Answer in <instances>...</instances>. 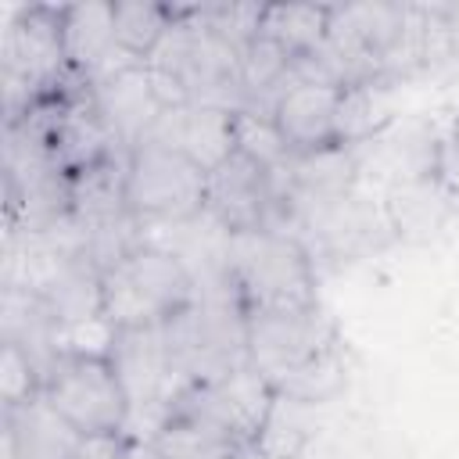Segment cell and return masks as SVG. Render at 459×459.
I'll list each match as a JSON object with an SVG mask.
<instances>
[{
	"instance_id": "cell-1",
	"label": "cell",
	"mask_w": 459,
	"mask_h": 459,
	"mask_svg": "<svg viewBox=\"0 0 459 459\" xmlns=\"http://www.w3.org/2000/svg\"><path fill=\"white\" fill-rule=\"evenodd\" d=\"M226 273L247 312L316 305V262L305 244L283 230L230 233Z\"/></svg>"
},
{
	"instance_id": "cell-2",
	"label": "cell",
	"mask_w": 459,
	"mask_h": 459,
	"mask_svg": "<svg viewBox=\"0 0 459 459\" xmlns=\"http://www.w3.org/2000/svg\"><path fill=\"white\" fill-rule=\"evenodd\" d=\"M165 341L183 387L219 380L247 366V308L237 290L197 294L165 323Z\"/></svg>"
},
{
	"instance_id": "cell-3",
	"label": "cell",
	"mask_w": 459,
	"mask_h": 459,
	"mask_svg": "<svg viewBox=\"0 0 459 459\" xmlns=\"http://www.w3.org/2000/svg\"><path fill=\"white\" fill-rule=\"evenodd\" d=\"M100 290H104V316L118 330L169 323L197 298L190 269L172 251L151 240H143L133 255L111 265L100 276Z\"/></svg>"
},
{
	"instance_id": "cell-4",
	"label": "cell",
	"mask_w": 459,
	"mask_h": 459,
	"mask_svg": "<svg viewBox=\"0 0 459 459\" xmlns=\"http://www.w3.org/2000/svg\"><path fill=\"white\" fill-rule=\"evenodd\" d=\"M208 172L197 169L186 154L140 143L129 154L126 169V208L143 226L186 222L204 212Z\"/></svg>"
},
{
	"instance_id": "cell-5",
	"label": "cell",
	"mask_w": 459,
	"mask_h": 459,
	"mask_svg": "<svg viewBox=\"0 0 459 459\" xmlns=\"http://www.w3.org/2000/svg\"><path fill=\"white\" fill-rule=\"evenodd\" d=\"M333 341H341L337 323L319 301L301 308L247 312V366L258 369L273 384V391Z\"/></svg>"
},
{
	"instance_id": "cell-6",
	"label": "cell",
	"mask_w": 459,
	"mask_h": 459,
	"mask_svg": "<svg viewBox=\"0 0 459 459\" xmlns=\"http://www.w3.org/2000/svg\"><path fill=\"white\" fill-rule=\"evenodd\" d=\"M47 402L82 434H126L129 394L111 366V359L65 355L43 384Z\"/></svg>"
},
{
	"instance_id": "cell-7",
	"label": "cell",
	"mask_w": 459,
	"mask_h": 459,
	"mask_svg": "<svg viewBox=\"0 0 459 459\" xmlns=\"http://www.w3.org/2000/svg\"><path fill=\"white\" fill-rule=\"evenodd\" d=\"M273 384L251 369V366H240L219 380H204V384H186L176 402L169 405V412H190V416H201L222 430H230L237 441L251 445L262 430V420L269 412V402H273Z\"/></svg>"
},
{
	"instance_id": "cell-8",
	"label": "cell",
	"mask_w": 459,
	"mask_h": 459,
	"mask_svg": "<svg viewBox=\"0 0 459 459\" xmlns=\"http://www.w3.org/2000/svg\"><path fill=\"white\" fill-rule=\"evenodd\" d=\"M204 212L230 233L244 230H280V208L269 172L247 154L233 151L219 169L208 172Z\"/></svg>"
},
{
	"instance_id": "cell-9",
	"label": "cell",
	"mask_w": 459,
	"mask_h": 459,
	"mask_svg": "<svg viewBox=\"0 0 459 459\" xmlns=\"http://www.w3.org/2000/svg\"><path fill=\"white\" fill-rule=\"evenodd\" d=\"M387 230H394L387 212L373 208V201H366L355 190V194L341 197L337 204H330V208L316 212L312 219H305L294 230V237L305 244V251H308V258L316 265L319 262L341 265V262H351V258L380 247Z\"/></svg>"
},
{
	"instance_id": "cell-10",
	"label": "cell",
	"mask_w": 459,
	"mask_h": 459,
	"mask_svg": "<svg viewBox=\"0 0 459 459\" xmlns=\"http://www.w3.org/2000/svg\"><path fill=\"white\" fill-rule=\"evenodd\" d=\"M61 39H65V57L68 68L86 79L93 90L97 82L133 68L147 65L126 54L115 39V4L104 0H82V4H61Z\"/></svg>"
},
{
	"instance_id": "cell-11",
	"label": "cell",
	"mask_w": 459,
	"mask_h": 459,
	"mask_svg": "<svg viewBox=\"0 0 459 459\" xmlns=\"http://www.w3.org/2000/svg\"><path fill=\"white\" fill-rule=\"evenodd\" d=\"M143 143L179 151L197 169L212 172V169H219L237 151V140H233V111L208 108V104L165 108L158 115V122L151 126V133H147Z\"/></svg>"
},
{
	"instance_id": "cell-12",
	"label": "cell",
	"mask_w": 459,
	"mask_h": 459,
	"mask_svg": "<svg viewBox=\"0 0 459 459\" xmlns=\"http://www.w3.org/2000/svg\"><path fill=\"white\" fill-rule=\"evenodd\" d=\"M90 93H93V104H97V111H100L104 126L111 129L122 154H133L147 140L158 115L165 111L151 90L147 65H133V68L111 75V79L97 82Z\"/></svg>"
},
{
	"instance_id": "cell-13",
	"label": "cell",
	"mask_w": 459,
	"mask_h": 459,
	"mask_svg": "<svg viewBox=\"0 0 459 459\" xmlns=\"http://www.w3.org/2000/svg\"><path fill=\"white\" fill-rule=\"evenodd\" d=\"M4 455L11 459H72L82 434L47 402L39 391L36 398L4 409Z\"/></svg>"
},
{
	"instance_id": "cell-14",
	"label": "cell",
	"mask_w": 459,
	"mask_h": 459,
	"mask_svg": "<svg viewBox=\"0 0 459 459\" xmlns=\"http://www.w3.org/2000/svg\"><path fill=\"white\" fill-rule=\"evenodd\" d=\"M341 90L319 82H294L273 108V122L294 154H308L337 143Z\"/></svg>"
},
{
	"instance_id": "cell-15",
	"label": "cell",
	"mask_w": 459,
	"mask_h": 459,
	"mask_svg": "<svg viewBox=\"0 0 459 459\" xmlns=\"http://www.w3.org/2000/svg\"><path fill=\"white\" fill-rule=\"evenodd\" d=\"M323 427V405L276 391L262 420L258 437L251 441L265 459H301Z\"/></svg>"
},
{
	"instance_id": "cell-16",
	"label": "cell",
	"mask_w": 459,
	"mask_h": 459,
	"mask_svg": "<svg viewBox=\"0 0 459 459\" xmlns=\"http://www.w3.org/2000/svg\"><path fill=\"white\" fill-rule=\"evenodd\" d=\"M39 298L47 301V308L54 312V319L65 326L75 323H90L97 316H104V290H100V269L79 255L72 262H65L54 280L39 290Z\"/></svg>"
},
{
	"instance_id": "cell-17",
	"label": "cell",
	"mask_w": 459,
	"mask_h": 459,
	"mask_svg": "<svg viewBox=\"0 0 459 459\" xmlns=\"http://www.w3.org/2000/svg\"><path fill=\"white\" fill-rule=\"evenodd\" d=\"M126 169H129V154H115L72 176V215L82 226L111 222L129 212L126 208Z\"/></svg>"
},
{
	"instance_id": "cell-18",
	"label": "cell",
	"mask_w": 459,
	"mask_h": 459,
	"mask_svg": "<svg viewBox=\"0 0 459 459\" xmlns=\"http://www.w3.org/2000/svg\"><path fill=\"white\" fill-rule=\"evenodd\" d=\"M391 79H373L351 90H341L337 104V143L344 147H369L384 126L394 115V97H391Z\"/></svg>"
},
{
	"instance_id": "cell-19",
	"label": "cell",
	"mask_w": 459,
	"mask_h": 459,
	"mask_svg": "<svg viewBox=\"0 0 459 459\" xmlns=\"http://www.w3.org/2000/svg\"><path fill=\"white\" fill-rule=\"evenodd\" d=\"M330 29V7L316 4H269L262 11V36L283 47L290 57L312 54Z\"/></svg>"
},
{
	"instance_id": "cell-20",
	"label": "cell",
	"mask_w": 459,
	"mask_h": 459,
	"mask_svg": "<svg viewBox=\"0 0 459 459\" xmlns=\"http://www.w3.org/2000/svg\"><path fill=\"white\" fill-rule=\"evenodd\" d=\"M348 380H351L348 348H344V341H333L326 351H319L301 369H294L287 380H280L276 391L294 394V398H305L312 405H330V402H337L344 394Z\"/></svg>"
},
{
	"instance_id": "cell-21",
	"label": "cell",
	"mask_w": 459,
	"mask_h": 459,
	"mask_svg": "<svg viewBox=\"0 0 459 459\" xmlns=\"http://www.w3.org/2000/svg\"><path fill=\"white\" fill-rule=\"evenodd\" d=\"M169 29H172V7L165 4H143V0L115 4V39L136 61H147Z\"/></svg>"
},
{
	"instance_id": "cell-22",
	"label": "cell",
	"mask_w": 459,
	"mask_h": 459,
	"mask_svg": "<svg viewBox=\"0 0 459 459\" xmlns=\"http://www.w3.org/2000/svg\"><path fill=\"white\" fill-rule=\"evenodd\" d=\"M233 140H237V151L247 154L251 161H258L265 172H276L283 169L294 151L287 147V140L280 136L276 122L265 118V115H251V111H237L233 115Z\"/></svg>"
},
{
	"instance_id": "cell-23",
	"label": "cell",
	"mask_w": 459,
	"mask_h": 459,
	"mask_svg": "<svg viewBox=\"0 0 459 459\" xmlns=\"http://www.w3.org/2000/svg\"><path fill=\"white\" fill-rule=\"evenodd\" d=\"M262 4H197V18L219 32L237 54H244L262 29Z\"/></svg>"
},
{
	"instance_id": "cell-24",
	"label": "cell",
	"mask_w": 459,
	"mask_h": 459,
	"mask_svg": "<svg viewBox=\"0 0 459 459\" xmlns=\"http://www.w3.org/2000/svg\"><path fill=\"white\" fill-rule=\"evenodd\" d=\"M39 391H43V377L32 366V359L18 344L0 341V405L14 409V405L36 398Z\"/></svg>"
},
{
	"instance_id": "cell-25",
	"label": "cell",
	"mask_w": 459,
	"mask_h": 459,
	"mask_svg": "<svg viewBox=\"0 0 459 459\" xmlns=\"http://www.w3.org/2000/svg\"><path fill=\"white\" fill-rule=\"evenodd\" d=\"M72 459H133L129 434H90L75 445Z\"/></svg>"
}]
</instances>
